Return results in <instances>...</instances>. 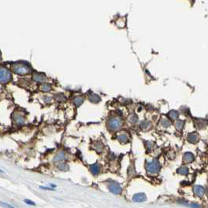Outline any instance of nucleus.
<instances>
[{"instance_id": "23", "label": "nucleus", "mask_w": 208, "mask_h": 208, "mask_svg": "<svg viewBox=\"0 0 208 208\" xmlns=\"http://www.w3.org/2000/svg\"><path fill=\"white\" fill-rule=\"evenodd\" d=\"M129 122H130V123H136L138 120V118H137V116H136V115H132V116L129 117Z\"/></svg>"}, {"instance_id": "25", "label": "nucleus", "mask_w": 208, "mask_h": 208, "mask_svg": "<svg viewBox=\"0 0 208 208\" xmlns=\"http://www.w3.org/2000/svg\"><path fill=\"white\" fill-rule=\"evenodd\" d=\"M141 126L143 128V129H148V128L151 126V123H149V122H147V121H144L142 123V124H141Z\"/></svg>"}, {"instance_id": "14", "label": "nucleus", "mask_w": 208, "mask_h": 208, "mask_svg": "<svg viewBox=\"0 0 208 208\" xmlns=\"http://www.w3.org/2000/svg\"><path fill=\"white\" fill-rule=\"evenodd\" d=\"M40 89L44 92H49L52 90V86L49 84H44L41 86Z\"/></svg>"}, {"instance_id": "29", "label": "nucleus", "mask_w": 208, "mask_h": 208, "mask_svg": "<svg viewBox=\"0 0 208 208\" xmlns=\"http://www.w3.org/2000/svg\"><path fill=\"white\" fill-rule=\"evenodd\" d=\"M2 60V55H1V52H0V61Z\"/></svg>"}, {"instance_id": "21", "label": "nucleus", "mask_w": 208, "mask_h": 208, "mask_svg": "<svg viewBox=\"0 0 208 208\" xmlns=\"http://www.w3.org/2000/svg\"><path fill=\"white\" fill-rule=\"evenodd\" d=\"M179 116V113L178 112L176 111H171L169 112V117L171 118V119H177Z\"/></svg>"}, {"instance_id": "9", "label": "nucleus", "mask_w": 208, "mask_h": 208, "mask_svg": "<svg viewBox=\"0 0 208 208\" xmlns=\"http://www.w3.org/2000/svg\"><path fill=\"white\" fill-rule=\"evenodd\" d=\"M183 161L185 163H191L194 161V155L190 152L185 153L183 155Z\"/></svg>"}, {"instance_id": "10", "label": "nucleus", "mask_w": 208, "mask_h": 208, "mask_svg": "<svg viewBox=\"0 0 208 208\" xmlns=\"http://www.w3.org/2000/svg\"><path fill=\"white\" fill-rule=\"evenodd\" d=\"M33 80L36 82H45V81H46L47 78H46L45 76L42 75V74L34 73L33 75Z\"/></svg>"}, {"instance_id": "4", "label": "nucleus", "mask_w": 208, "mask_h": 208, "mask_svg": "<svg viewBox=\"0 0 208 208\" xmlns=\"http://www.w3.org/2000/svg\"><path fill=\"white\" fill-rule=\"evenodd\" d=\"M122 126V121L118 118H112L108 122V127L111 130H116Z\"/></svg>"}, {"instance_id": "19", "label": "nucleus", "mask_w": 208, "mask_h": 208, "mask_svg": "<svg viewBox=\"0 0 208 208\" xmlns=\"http://www.w3.org/2000/svg\"><path fill=\"white\" fill-rule=\"evenodd\" d=\"M183 126H184V122L182 120H178V121L175 123V126H176V129L179 130H181L182 129Z\"/></svg>"}, {"instance_id": "13", "label": "nucleus", "mask_w": 208, "mask_h": 208, "mask_svg": "<svg viewBox=\"0 0 208 208\" xmlns=\"http://www.w3.org/2000/svg\"><path fill=\"white\" fill-rule=\"evenodd\" d=\"M177 173L180 175H187L189 174V169L186 167L182 166L177 170Z\"/></svg>"}, {"instance_id": "24", "label": "nucleus", "mask_w": 208, "mask_h": 208, "mask_svg": "<svg viewBox=\"0 0 208 208\" xmlns=\"http://www.w3.org/2000/svg\"><path fill=\"white\" fill-rule=\"evenodd\" d=\"M0 206H2L3 208H14L12 205H10L6 203H4V202H0Z\"/></svg>"}, {"instance_id": "22", "label": "nucleus", "mask_w": 208, "mask_h": 208, "mask_svg": "<svg viewBox=\"0 0 208 208\" xmlns=\"http://www.w3.org/2000/svg\"><path fill=\"white\" fill-rule=\"evenodd\" d=\"M161 124L165 127H168L171 125V123H170V121L168 119H163L162 121H161Z\"/></svg>"}, {"instance_id": "15", "label": "nucleus", "mask_w": 208, "mask_h": 208, "mask_svg": "<svg viewBox=\"0 0 208 208\" xmlns=\"http://www.w3.org/2000/svg\"><path fill=\"white\" fill-rule=\"evenodd\" d=\"M65 154H64L63 152H59V154H58L57 155H56V157H55V159H54V161H63V160H65Z\"/></svg>"}, {"instance_id": "11", "label": "nucleus", "mask_w": 208, "mask_h": 208, "mask_svg": "<svg viewBox=\"0 0 208 208\" xmlns=\"http://www.w3.org/2000/svg\"><path fill=\"white\" fill-rule=\"evenodd\" d=\"M90 169H91V171L92 172L93 175H97L100 172V169H101V168H100V165H98L97 163H96V164H94V165H91Z\"/></svg>"}, {"instance_id": "18", "label": "nucleus", "mask_w": 208, "mask_h": 208, "mask_svg": "<svg viewBox=\"0 0 208 208\" xmlns=\"http://www.w3.org/2000/svg\"><path fill=\"white\" fill-rule=\"evenodd\" d=\"M119 140L121 142V143H126L128 140V137L126 134H121L119 135V137H118Z\"/></svg>"}, {"instance_id": "27", "label": "nucleus", "mask_w": 208, "mask_h": 208, "mask_svg": "<svg viewBox=\"0 0 208 208\" xmlns=\"http://www.w3.org/2000/svg\"><path fill=\"white\" fill-rule=\"evenodd\" d=\"M190 206H191L192 208H200V206L199 204H197V203H191V204H190Z\"/></svg>"}, {"instance_id": "16", "label": "nucleus", "mask_w": 208, "mask_h": 208, "mask_svg": "<svg viewBox=\"0 0 208 208\" xmlns=\"http://www.w3.org/2000/svg\"><path fill=\"white\" fill-rule=\"evenodd\" d=\"M89 99H90V101H92V102L96 103V102H98V101H100V97H99V96L97 95V94H91V95L89 97Z\"/></svg>"}, {"instance_id": "5", "label": "nucleus", "mask_w": 208, "mask_h": 208, "mask_svg": "<svg viewBox=\"0 0 208 208\" xmlns=\"http://www.w3.org/2000/svg\"><path fill=\"white\" fill-rule=\"evenodd\" d=\"M108 189L112 193L116 195L120 194L122 192V188L120 186V185L118 182H112L111 184L109 185Z\"/></svg>"}, {"instance_id": "6", "label": "nucleus", "mask_w": 208, "mask_h": 208, "mask_svg": "<svg viewBox=\"0 0 208 208\" xmlns=\"http://www.w3.org/2000/svg\"><path fill=\"white\" fill-rule=\"evenodd\" d=\"M13 119L16 124L19 125V126L24 125L25 123V118L20 112H14V114L13 115Z\"/></svg>"}, {"instance_id": "28", "label": "nucleus", "mask_w": 208, "mask_h": 208, "mask_svg": "<svg viewBox=\"0 0 208 208\" xmlns=\"http://www.w3.org/2000/svg\"><path fill=\"white\" fill-rule=\"evenodd\" d=\"M41 189H42V190H50V191H52V190H54V189L52 188H49V187H45V186H40Z\"/></svg>"}, {"instance_id": "2", "label": "nucleus", "mask_w": 208, "mask_h": 208, "mask_svg": "<svg viewBox=\"0 0 208 208\" xmlns=\"http://www.w3.org/2000/svg\"><path fill=\"white\" fill-rule=\"evenodd\" d=\"M13 77L7 68L1 66L0 67V83L1 84H7L12 80Z\"/></svg>"}, {"instance_id": "20", "label": "nucleus", "mask_w": 208, "mask_h": 208, "mask_svg": "<svg viewBox=\"0 0 208 208\" xmlns=\"http://www.w3.org/2000/svg\"><path fill=\"white\" fill-rule=\"evenodd\" d=\"M58 168H59V169L62 170V171H67V170H69V166L66 164H64V163L59 164L58 165Z\"/></svg>"}, {"instance_id": "17", "label": "nucleus", "mask_w": 208, "mask_h": 208, "mask_svg": "<svg viewBox=\"0 0 208 208\" xmlns=\"http://www.w3.org/2000/svg\"><path fill=\"white\" fill-rule=\"evenodd\" d=\"M83 102H84V98L82 97H77L74 98V103L76 105H80Z\"/></svg>"}, {"instance_id": "8", "label": "nucleus", "mask_w": 208, "mask_h": 208, "mask_svg": "<svg viewBox=\"0 0 208 208\" xmlns=\"http://www.w3.org/2000/svg\"><path fill=\"white\" fill-rule=\"evenodd\" d=\"M205 188L202 186H195L193 187V192H194L195 195H196L197 196H203L205 194Z\"/></svg>"}, {"instance_id": "1", "label": "nucleus", "mask_w": 208, "mask_h": 208, "mask_svg": "<svg viewBox=\"0 0 208 208\" xmlns=\"http://www.w3.org/2000/svg\"><path fill=\"white\" fill-rule=\"evenodd\" d=\"M12 71L17 75H27L31 73L30 65L24 62H15L11 66Z\"/></svg>"}, {"instance_id": "7", "label": "nucleus", "mask_w": 208, "mask_h": 208, "mask_svg": "<svg viewBox=\"0 0 208 208\" xmlns=\"http://www.w3.org/2000/svg\"><path fill=\"white\" fill-rule=\"evenodd\" d=\"M147 200V196L145 193H136L134 196H133V201L135 203H143Z\"/></svg>"}, {"instance_id": "12", "label": "nucleus", "mask_w": 208, "mask_h": 208, "mask_svg": "<svg viewBox=\"0 0 208 208\" xmlns=\"http://www.w3.org/2000/svg\"><path fill=\"white\" fill-rule=\"evenodd\" d=\"M188 140L192 143H196L199 140L198 135L196 134V133H190L188 136Z\"/></svg>"}, {"instance_id": "26", "label": "nucleus", "mask_w": 208, "mask_h": 208, "mask_svg": "<svg viewBox=\"0 0 208 208\" xmlns=\"http://www.w3.org/2000/svg\"><path fill=\"white\" fill-rule=\"evenodd\" d=\"M24 201V203H26L27 204H28V205H31V206H34V205H35V203H34V202H33L32 200H27V199H25Z\"/></svg>"}, {"instance_id": "3", "label": "nucleus", "mask_w": 208, "mask_h": 208, "mask_svg": "<svg viewBox=\"0 0 208 208\" xmlns=\"http://www.w3.org/2000/svg\"><path fill=\"white\" fill-rule=\"evenodd\" d=\"M146 168L147 171L149 174H156V173H158L160 171L161 165H160L159 162L158 161L154 160V161L147 163Z\"/></svg>"}]
</instances>
